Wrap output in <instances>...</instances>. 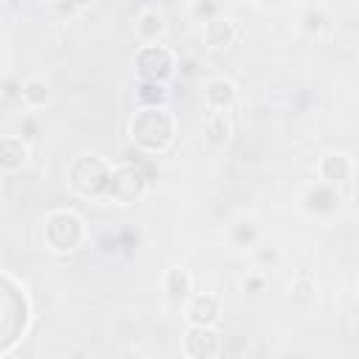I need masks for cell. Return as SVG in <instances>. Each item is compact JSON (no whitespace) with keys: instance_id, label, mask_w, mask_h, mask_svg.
<instances>
[{"instance_id":"cell-16","label":"cell","mask_w":359,"mask_h":359,"mask_svg":"<svg viewBox=\"0 0 359 359\" xmlns=\"http://www.w3.org/2000/svg\"><path fill=\"white\" fill-rule=\"evenodd\" d=\"M258 233H261V227H258L255 216H241V219H236L233 227H230V241H233L236 247H252L255 238H258Z\"/></svg>"},{"instance_id":"cell-13","label":"cell","mask_w":359,"mask_h":359,"mask_svg":"<svg viewBox=\"0 0 359 359\" xmlns=\"http://www.w3.org/2000/svg\"><path fill=\"white\" fill-rule=\"evenodd\" d=\"M135 34L143 45H151L157 42L163 34H165V17L157 11V8H143L137 14V22H135Z\"/></svg>"},{"instance_id":"cell-2","label":"cell","mask_w":359,"mask_h":359,"mask_svg":"<svg viewBox=\"0 0 359 359\" xmlns=\"http://www.w3.org/2000/svg\"><path fill=\"white\" fill-rule=\"evenodd\" d=\"M109 180H112V165L104 157H98V154H81V157H76L70 163V171H67L70 188L76 194L93 196V199L107 196Z\"/></svg>"},{"instance_id":"cell-20","label":"cell","mask_w":359,"mask_h":359,"mask_svg":"<svg viewBox=\"0 0 359 359\" xmlns=\"http://www.w3.org/2000/svg\"><path fill=\"white\" fill-rule=\"evenodd\" d=\"M264 283H266V278H264L261 272H250V275L244 278V289H250L252 294H258V292L264 289Z\"/></svg>"},{"instance_id":"cell-5","label":"cell","mask_w":359,"mask_h":359,"mask_svg":"<svg viewBox=\"0 0 359 359\" xmlns=\"http://www.w3.org/2000/svg\"><path fill=\"white\" fill-rule=\"evenodd\" d=\"M135 67L143 81H165L174 73L177 59L171 48L151 42V45H140V50L135 53Z\"/></svg>"},{"instance_id":"cell-10","label":"cell","mask_w":359,"mask_h":359,"mask_svg":"<svg viewBox=\"0 0 359 359\" xmlns=\"http://www.w3.org/2000/svg\"><path fill=\"white\" fill-rule=\"evenodd\" d=\"M163 289L171 306H182L191 300V289H194V278L185 266H168L163 275Z\"/></svg>"},{"instance_id":"cell-21","label":"cell","mask_w":359,"mask_h":359,"mask_svg":"<svg viewBox=\"0 0 359 359\" xmlns=\"http://www.w3.org/2000/svg\"><path fill=\"white\" fill-rule=\"evenodd\" d=\"M95 0H67V6H76V8H90Z\"/></svg>"},{"instance_id":"cell-18","label":"cell","mask_w":359,"mask_h":359,"mask_svg":"<svg viewBox=\"0 0 359 359\" xmlns=\"http://www.w3.org/2000/svg\"><path fill=\"white\" fill-rule=\"evenodd\" d=\"M219 14H222V0H194V17H199L202 22H208Z\"/></svg>"},{"instance_id":"cell-14","label":"cell","mask_w":359,"mask_h":359,"mask_svg":"<svg viewBox=\"0 0 359 359\" xmlns=\"http://www.w3.org/2000/svg\"><path fill=\"white\" fill-rule=\"evenodd\" d=\"M20 98H22V104H25L28 109H39V107H45V104L50 101V87H48L45 79L31 76V79H25V81L20 84Z\"/></svg>"},{"instance_id":"cell-19","label":"cell","mask_w":359,"mask_h":359,"mask_svg":"<svg viewBox=\"0 0 359 359\" xmlns=\"http://www.w3.org/2000/svg\"><path fill=\"white\" fill-rule=\"evenodd\" d=\"M303 28L309 31V34H320L323 28H325V14L320 11V8H311V11H306V17H303Z\"/></svg>"},{"instance_id":"cell-3","label":"cell","mask_w":359,"mask_h":359,"mask_svg":"<svg viewBox=\"0 0 359 359\" xmlns=\"http://www.w3.org/2000/svg\"><path fill=\"white\" fill-rule=\"evenodd\" d=\"M42 238H45L48 250H53V252H76L84 244L87 230H84V222H81L79 213H73V210H53V213L45 216Z\"/></svg>"},{"instance_id":"cell-6","label":"cell","mask_w":359,"mask_h":359,"mask_svg":"<svg viewBox=\"0 0 359 359\" xmlns=\"http://www.w3.org/2000/svg\"><path fill=\"white\" fill-rule=\"evenodd\" d=\"M182 351L191 359H210L222 353V337L213 325H188L182 337Z\"/></svg>"},{"instance_id":"cell-12","label":"cell","mask_w":359,"mask_h":359,"mask_svg":"<svg viewBox=\"0 0 359 359\" xmlns=\"http://www.w3.org/2000/svg\"><path fill=\"white\" fill-rule=\"evenodd\" d=\"M351 171H353V163H351V157L342 154V151H328V154H323V157L317 160V174H320V180L328 182V185L345 182V180L351 177Z\"/></svg>"},{"instance_id":"cell-17","label":"cell","mask_w":359,"mask_h":359,"mask_svg":"<svg viewBox=\"0 0 359 359\" xmlns=\"http://www.w3.org/2000/svg\"><path fill=\"white\" fill-rule=\"evenodd\" d=\"M137 101L140 104H149V107H163V101H165L163 81H143L137 87Z\"/></svg>"},{"instance_id":"cell-8","label":"cell","mask_w":359,"mask_h":359,"mask_svg":"<svg viewBox=\"0 0 359 359\" xmlns=\"http://www.w3.org/2000/svg\"><path fill=\"white\" fill-rule=\"evenodd\" d=\"M202 104L205 109H219L227 112L236 104V84L224 76H213L202 81Z\"/></svg>"},{"instance_id":"cell-11","label":"cell","mask_w":359,"mask_h":359,"mask_svg":"<svg viewBox=\"0 0 359 359\" xmlns=\"http://www.w3.org/2000/svg\"><path fill=\"white\" fill-rule=\"evenodd\" d=\"M219 297L216 294H208V292H202V294H194L191 300H188V306H185V320H188V325H213L216 320H219Z\"/></svg>"},{"instance_id":"cell-15","label":"cell","mask_w":359,"mask_h":359,"mask_svg":"<svg viewBox=\"0 0 359 359\" xmlns=\"http://www.w3.org/2000/svg\"><path fill=\"white\" fill-rule=\"evenodd\" d=\"M230 135H233V123H230L227 112L208 109V115H205V140L213 143V146H219V143H224Z\"/></svg>"},{"instance_id":"cell-22","label":"cell","mask_w":359,"mask_h":359,"mask_svg":"<svg viewBox=\"0 0 359 359\" xmlns=\"http://www.w3.org/2000/svg\"><path fill=\"white\" fill-rule=\"evenodd\" d=\"M14 95V81H6V98H11Z\"/></svg>"},{"instance_id":"cell-1","label":"cell","mask_w":359,"mask_h":359,"mask_svg":"<svg viewBox=\"0 0 359 359\" xmlns=\"http://www.w3.org/2000/svg\"><path fill=\"white\" fill-rule=\"evenodd\" d=\"M132 140L146 151H163L174 140V118L165 107H146L132 118Z\"/></svg>"},{"instance_id":"cell-7","label":"cell","mask_w":359,"mask_h":359,"mask_svg":"<svg viewBox=\"0 0 359 359\" xmlns=\"http://www.w3.org/2000/svg\"><path fill=\"white\" fill-rule=\"evenodd\" d=\"M202 39H205V45L213 48V50L230 48V45H236V42L241 39V28H238L236 20L219 14V17H213V20H208V22L202 25Z\"/></svg>"},{"instance_id":"cell-4","label":"cell","mask_w":359,"mask_h":359,"mask_svg":"<svg viewBox=\"0 0 359 359\" xmlns=\"http://www.w3.org/2000/svg\"><path fill=\"white\" fill-rule=\"evenodd\" d=\"M149 191V177L137 165H118L112 168V180L104 199H112L118 205H132Z\"/></svg>"},{"instance_id":"cell-9","label":"cell","mask_w":359,"mask_h":359,"mask_svg":"<svg viewBox=\"0 0 359 359\" xmlns=\"http://www.w3.org/2000/svg\"><path fill=\"white\" fill-rule=\"evenodd\" d=\"M28 140H22V135H3L0 140V168L6 177L22 171V165L28 163Z\"/></svg>"}]
</instances>
